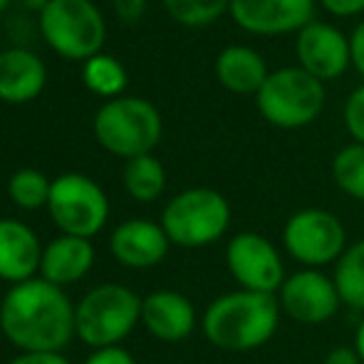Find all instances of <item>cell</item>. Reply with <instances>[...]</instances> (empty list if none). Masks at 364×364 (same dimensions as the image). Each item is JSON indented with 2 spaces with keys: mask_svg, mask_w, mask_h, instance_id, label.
<instances>
[{
  "mask_svg": "<svg viewBox=\"0 0 364 364\" xmlns=\"http://www.w3.org/2000/svg\"><path fill=\"white\" fill-rule=\"evenodd\" d=\"M335 285L342 305L364 312V238L350 243L342 258L335 263Z\"/></svg>",
  "mask_w": 364,
  "mask_h": 364,
  "instance_id": "44dd1931",
  "label": "cell"
},
{
  "mask_svg": "<svg viewBox=\"0 0 364 364\" xmlns=\"http://www.w3.org/2000/svg\"><path fill=\"white\" fill-rule=\"evenodd\" d=\"M297 68L320 82H332L352 68L350 35L330 23L312 20L295 35Z\"/></svg>",
  "mask_w": 364,
  "mask_h": 364,
  "instance_id": "7c38bea8",
  "label": "cell"
},
{
  "mask_svg": "<svg viewBox=\"0 0 364 364\" xmlns=\"http://www.w3.org/2000/svg\"><path fill=\"white\" fill-rule=\"evenodd\" d=\"M213 73L220 87L233 95H258L263 82L268 80L270 70L263 55L248 45H228L218 53Z\"/></svg>",
  "mask_w": 364,
  "mask_h": 364,
  "instance_id": "d6986e66",
  "label": "cell"
},
{
  "mask_svg": "<svg viewBox=\"0 0 364 364\" xmlns=\"http://www.w3.org/2000/svg\"><path fill=\"white\" fill-rule=\"evenodd\" d=\"M350 53H352V68L362 75L364 80V20L355 25L350 33Z\"/></svg>",
  "mask_w": 364,
  "mask_h": 364,
  "instance_id": "4dcf8cb0",
  "label": "cell"
},
{
  "mask_svg": "<svg viewBox=\"0 0 364 364\" xmlns=\"http://www.w3.org/2000/svg\"><path fill=\"white\" fill-rule=\"evenodd\" d=\"M124 188L134 201L151 203L166 188V168L154 154H144V156H134L124 164Z\"/></svg>",
  "mask_w": 364,
  "mask_h": 364,
  "instance_id": "ffe728a7",
  "label": "cell"
},
{
  "mask_svg": "<svg viewBox=\"0 0 364 364\" xmlns=\"http://www.w3.org/2000/svg\"><path fill=\"white\" fill-rule=\"evenodd\" d=\"M20 3H23L28 10H38V13H43V10L53 3V0H20Z\"/></svg>",
  "mask_w": 364,
  "mask_h": 364,
  "instance_id": "836d02e7",
  "label": "cell"
},
{
  "mask_svg": "<svg viewBox=\"0 0 364 364\" xmlns=\"http://www.w3.org/2000/svg\"><path fill=\"white\" fill-rule=\"evenodd\" d=\"M95 245L90 238L60 233L43 248L40 278L58 288H68L90 273L95 265Z\"/></svg>",
  "mask_w": 364,
  "mask_h": 364,
  "instance_id": "e0dca14e",
  "label": "cell"
},
{
  "mask_svg": "<svg viewBox=\"0 0 364 364\" xmlns=\"http://www.w3.org/2000/svg\"><path fill=\"white\" fill-rule=\"evenodd\" d=\"M325 82L315 80L297 65L273 70L255 95L260 117L278 129H302L312 124L325 109Z\"/></svg>",
  "mask_w": 364,
  "mask_h": 364,
  "instance_id": "5b68a950",
  "label": "cell"
},
{
  "mask_svg": "<svg viewBox=\"0 0 364 364\" xmlns=\"http://www.w3.org/2000/svg\"><path fill=\"white\" fill-rule=\"evenodd\" d=\"M141 322V297L119 283H102L75 305L77 337L92 350L117 347Z\"/></svg>",
  "mask_w": 364,
  "mask_h": 364,
  "instance_id": "3957f363",
  "label": "cell"
},
{
  "mask_svg": "<svg viewBox=\"0 0 364 364\" xmlns=\"http://www.w3.org/2000/svg\"><path fill=\"white\" fill-rule=\"evenodd\" d=\"M278 302L283 315L300 325H325L342 307L335 278L315 268H302L288 275L278 292Z\"/></svg>",
  "mask_w": 364,
  "mask_h": 364,
  "instance_id": "8fae6325",
  "label": "cell"
},
{
  "mask_svg": "<svg viewBox=\"0 0 364 364\" xmlns=\"http://www.w3.org/2000/svg\"><path fill=\"white\" fill-rule=\"evenodd\" d=\"M342 119H345V127L350 132L352 141L364 144V82L350 92V97L345 102V112H342Z\"/></svg>",
  "mask_w": 364,
  "mask_h": 364,
  "instance_id": "484cf974",
  "label": "cell"
},
{
  "mask_svg": "<svg viewBox=\"0 0 364 364\" xmlns=\"http://www.w3.org/2000/svg\"><path fill=\"white\" fill-rule=\"evenodd\" d=\"M335 18H355L364 13V0H317Z\"/></svg>",
  "mask_w": 364,
  "mask_h": 364,
  "instance_id": "83f0119b",
  "label": "cell"
},
{
  "mask_svg": "<svg viewBox=\"0 0 364 364\" xmlns=\"http://www.w3.org/2000/svg\"><path fill=\"white\" fill-rule=\"evenodd\" d=\"M357 350V355H360V360L364 364V317H362V322L357 325V332H355V345H352Z\"/></svg>",
  "mask_w": 364,
  "mask_h": 364,
  "instance_id": "d6a6232c",
  "label": "cell"
},
{
  "mask_svg": "<svg viewBox=\"0 0 364 364\" xmlns=\"http://www.w3.org/2000/svg\"><path fill=\"white\" fill-rule=\"evenodd\" d=\"M8 364H73L63 352H20Z\"/></svg>",
  "mask_w": 364,
  "mask_h": 364,
  "instance_id": "f546056e",
  "label": "cell"
},
{
  "mask_svg": "<svg viewBox=\"0 0 364 364\" xmlns=\"http://www.w3.org/2000/svg\"><path fill=\"white\" fill-rule=\"evenodd\" d=\"M0 330L20 352H63L77 335L75 302L40 275L10 285L0 302Z\"/></svg>",
  "mask_w": 364,
  "mask_h": 364,
  "instance_id": "6da1fadb",
  "label": "cell"
},
{
  "mask_svg": "<svg viewBox=\"0 0 364 364\" xmlns=\"http://www.w3.org/2000/svg\"><path fill=\"white\" fill-rule=\"evenodd\" d=\"M48 82V68L35 53L10 48L0 53V100L8 105H25L40 97Z\"/></svg>",
  "mask_w": 364,
  "mask_h": 364,
  "instance_id": "ac0fdd59",
  "label": "cell"
},
{
  "mask_svg": "<svg viewBox=\"0 0 364 364\" xmlns=\"http://www.w3.org/2000/svg\"><path fill=\"white\" fill-rule=\"evenodd\" d=\"M40 33L45 43L65 60L87 63L100 55L107 23L92 0H53L40 13Z\"/></svg>",
  "mask_w": 364,
  "mask_h": 364,
  "instance_id": "52a82bcc",
  "label": "cell"
},
{
  "mask_svg": "<svg viewBox=\"0 0 364 364\" xmlns=\"http://www.w3.org/2000/svg\"><path fill=\"white\" fill-rule=\"evenodd\" d=\"M315 8L317 0H230L228 15L245 33L278 38L310 25Z\"/></svg>",
  "mask_w": 364,
  "mask_h": 364,
  "instance_id": "4fadbf2b",
  "label": "cell"
},
{
  "mask_svg": "<svg viewBox=\"0 0 364 364\" xmlns=\"http://www.w3.org/2000/svg\"><path fill=\"white\" fill-rule=\"evenodd\" d=\"M50 188L53 181L38 168H20L10 176L8 181V196L23 211H38V208H48L50 201Z\"/></svg>",
  "mask_w": 364,
  "mask_h": 364,
  "instance_id": "603a6c76",
  "label": "cell"
},
{
  "mask_svg": "<svg viewBox=\"0 0 364 364\" xmlns=\"http://www.w3.org/2000/svg\"><path fill=\"white\" fill-rule=\"evenodd\" d=\"M171 20L186 28H206L228 13L230 0H161Z\"/></svg>",
  "mask_w": 364,
  "mask_h": 364,
  "instance_id": "d4e9b609",
  "label": "cell"
},
{
  "mask_svg": "<svg viewBox=\"0 0 364 364\" xmlns=\"http://www.w3.org/2000/svg\"><path fill=\"white\" fill-rule=\"evenodd\" d=\"M161 228L171 245L206 248L223 238L230 225V203L208 186H193L176 193L161 211Z\"/></svg>",
  "mask_w": 364,
  "mask_h": 364,
  "instance_id": "8992f818",
  "label": "cell"
},
{
  "mask_svg": "<svg viewBox=\"0 0 364 364\" xmlns=\"http://www.w3.org/2000/svg\"><path fill=\"white\" fill-rule=\"evenodd\" d=\"M225 263L240 290L278 295L285 283V263L280 250L260 233H238L225 245Z\"/></svg>",
  "mask_w": 364,
  "mask_h": 364,
  "instance_id": "30bf717a",
  "label": "cell"
},
{
  "mask_svg": "<svg viewBox=\"0 0 364 364\" xmlns=\"http://www.w3.org/2000/svg\"><path fill=\"white\" fill-rule=\"evenodd\" d=\"M332 178L337 188L350 198L364 203V144L342 146L332 159Z\"/></svg>",
  "mask_w": 364,
  "mask_h": 364,
  "instance_id": "cb8c5ba5",
  "label": "cell"
},
{
  "mask_svg": "<svg viewBox=\"0 0 364 364\" xmlns=\"http://www.w3.org/2000/svg\"><path fill=\"white\" fill-rule=\"evenodd\" d=\"M82 364H136V362H134V357L129 355V350L117 345V347H102V350H95Z\"/></svg>",
  "mask_w": 364,
  "mask_h": 364,
  "instance_id": "4316f807",
  "label": "cell"
},
{
  "mask_svg": "<svg viewBox=\"0 0 364 364\" xmlns=\"http://www.w3.org/2000/svg\"><path fill=\"white\" fill-rule=\"evenodd\" d=\"M92 129L102 149L129 161L154 151L161 141L164 122L151 102L141 97H117L100 107Z\"/></svg>",
  "mask_w": 364,
  "mask_h": 364,
  "instance_id": "277c9868",
  "label": "cell"
},
{
  "mask_svg": "<svg viewBox=\"0 0 364 364\" xmlns=\"http://www.w3.org/2000/svg\"><path fill=\"white\" fill-rule=\"evenodd\" d=\"M322 364H362V360L355 347H335V350L327 352Z\"/></svg>",
  "mask_w": 364,
  "mask_h": 364,
  "instance_id": "1f68e13d",
  "label": "cell"
},
{
  "mask_svg": "<svg viewBox=\"0 0 364 364\" xmlns=\"http://www.w3.org/2000/svg\"><path fill=\"white\" fill-rule=\"evenodd\" d=\"M8 5H10V0H0V13H3V10L8 8Z\"/></svg>",
  "mask_w": 364,
  "mask_h": 364,
  "instance_id": "e575fe53",
  "label": "cell"
},
{
  "mask_svg": "<svg viewBox=\"0 0 364 364\" xmlns=\"http://www.w3.org/2000/svg\"><path fill=\"white\" fill-rule=\"evenodd\" d=\"M82 80H85V87L90 92H95L100 97H109V100H117L129 85V75H127L124 65L117 58H112V55L102 53L85 63Z\"/></svg>",
  "mask_w": 364,
  "mask_h": 364,
  "instance_id": "7402d4cb",
  "label": "cell"
},
{
  "mask_svg": "<svg viewBox=\"0 0 364 364\" xmlns=\"http://www.w3.org/2000/svg\"><path fill=\"white\" fill-rule=\"evenodd\" d=\"M48 211L60 233L92 240L109 218V198L95 178L70 171L53 181Z\"/></svg>",
  "mask_w": 364,
  "mask_h": 364,
  "instance_id": "ba28073f",
  "label": "cell"
},
{
  "mask_svg": "<svg viewBox=\"0 0 364 364\" xmlns=\"http://www.w3.org/2000/svg\"><path fill=\"white\" fill-rule=\"evenodd\" d=\"M122 23H139L146 13V0H112Z\"/></svg>",
  "mask_w": 364,
  "mask_h": 364,
  "instance_id": "f1b7e54d",
  "label": "cell"
},
{
  "mask_svg": "<svg viewBox=\"0 0 364 364\" xmlns=\"http://www.w3.org/2000/svg\"><path fill=\"white\" fill-rule=\"evenodd\" d=\"M43 248L38 233L28 223L0 218V280L18 285L38 278Z\"/></svg>",
  "mask_w": 364,
  "mask_h": 364,
  "instance_id": "9a60e30c",
  "label": "cell"
},
{
  "mask_svg": "<svg viewBox=\"0 0 364 364\" xmlns=\"http://www.w3.org/2000/svg\"><path fill=\"white\" fill-rule=\"evenodd\" d=\"M141 325L161 342H181L196 327V307L176 290H156L141 297Z\"/></svg>",
  "mask_w": 364,
  "mask_h": 364,
  "instance_id": "2e32d148",
  "label": "cell"
},
{
  "mask_svg": "<svg viewBox=\"0 0 364 364\" xmlns=\"http://www.w3.org/2000/svg\"><path fill=\"white\" fill-rule=\"evenodd\" d=\"M288 255L305 268H325L337 263L347 250V230L342 220L325 208H302L292 213L283 228Z\"/></svg>",
  "mask_w": 364,
  "mask_h": 364,
  "instance_id": "9c48e42d",
  "label": "cell"
},
{
  "mask_svg": "<svg viewBox=\"0 0 364 364\" xmlns=\"http://www.w3.org/2000/svg\"><path fill=\"white\" fill-rule=\"evenodd\" d=\"M171 240L161 223L149 218H129L114 228L109 238V250L124 268L146 270L166 258Z\"/></svg>",
  "mask_w": 364,
  "mask_h": 364,
  "instance_id": "5bb4252c",
  "label": "cell"
},
{
  "mask_svg": "<svg viewBox=\"0 0 364 364\" xmlns=\"http://www.w3.org/2000/svg\"><path fill=\"white\" fill-rule=\"evenodd\" d=\"M278 295L235 290L216 297L203 312V335L213 347L225 352H253L268 345L278 332Z\"/></svg>",
  "mask_w": 364,
  "mask_h": 364,
  "instance_id": "7a4b0ae2",
  "label": "cell"
}]
</instances>
